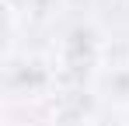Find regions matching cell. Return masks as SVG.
Segmentation results:
<instances>
[{"instance_id":"cell-1","label":"cell","mask_w":129,"mask_h":126,"mask_svg":"<svg viewBox=\"0 0 129 126\" xmlns=\"http://www.w3.org/2000/svg\"><path fill=\"white\" fill-rule=\"evenodd\" d=\"M59 88V70L45 56H4V91L21 102H42Z\"/></svg>"},{"instance_id":"cell-2","label":"cell","mask_w":129,"mask_h":126,"mask_svg":"<svg viewBox=\"0 0 129 126\" xmlns=\"http://www.w3.org/2000/svg\"><path fill=\"white\" fill-rule=\"evenodd\" d=\"M101 60H105V39H101V32L94 25H77L59 42L56 70L70 74V77H87L91 74V81H94L98 70H101Z\"/></svg>"},{"instance_id":"cell-3","label":"cell","mask_w":129,"mask_h":126,"mask_svg":"<svg viewBox=\"0 0 129 126\" xmlns=\"http://www.w3.org/2000/svg\"><path fill=\"white\" fill-rule=\"evenodd\" d=\"M91 91L98 102L129 112V63L126 67H105L98 70V77L91 81Z\"/></svg>"},{"instance_id":"cell-4","label":"cell","mask_w":129,"mask_h":126,"mask_svg":"<svg viewBox=\"0 0 129 126\" xmlns=\"http://www.w3.org/2000/svg\"><path fill=\"white\" fill-rule=\"evenodd\" d=\"M7 14L24 18L28 25H49L66 11V0H4Z\"/></svg>"},{"instance_id":"cell-5","label":"cell","mask_w":129,"mask_h":126,"mask_svg":"<svg viewBox=\"0 0 129 126\" xmlns=\"http://www.w3.org/2000/svg\"><path fill=\"white\" fill-rule=\"evenodd\" d=\"M52 126H91V109L80 98H63L52 109Z\"/></svg>"}]
</instances>
